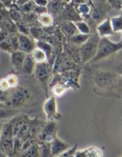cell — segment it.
<instances>
[{
  "label": "cell",
  "mask_w": 122,
  "mask_h": 157,
  "mask_svg": "<svg viewBox=\"0 0 122 157\" xmlns=\"http://www.w3.org/2000/svg\"><path fill=\"white\" fill-rule=\"evenodd\" d=\"M15 157H39V150H38V143H34L33 144H32L27 149L22 150Z\"/></svg>",
  "instance_id": "cell-19"
},
{
  "label": "cell",
  "mask_w": 122,
  "mask_h": 157,
  "mask_svg": "<svg viewBox=\"0 0 122 157\" xmlns=\"http://www.w3.org/2000/svg\"><path fill=\"white\" fill-rule=\"evenodd\" d=\"M58 17H61V19L65 20V21H77L79 20H82V18L75 11V8L71 3H68L65 5L62 12L58 15Z\"/></svg>",
  "instance_id": "cell-11"
},
{
  "label": "cell",
  "mask_w": 122,
  "mask_h": 157,
  "mask_svg": "<svg viewBox=\"0 0 122 157\" xmlns=\"http://www.w3.org/2000/svg\"><path fill=\"white\" fill-rule=\"evenodd\" d=\"M122 42L121 41L118 42L111 41L108 37H102L100 38L98 41V48H97L96 54L93 57L90 62H96L108 58L113 54L117 53L121 50Z\"/></svg>",
  "instance_id": "cell-1"
},
{
  "label": "cell",
  "mask_w": 122,
  "mask_h": 157,
  "mask_svg": "<svg viewBox=\"0 0 122 157\" xmlns=\"http://www.w3.org/2000/svg\"><path fill=\"white\" fill-rule=\"evenodd\" d=\"M97 34L100 38L102 37H109L114 34L113 29H112V25H111L110 18H108L101 21L98 26H97Z\"/></svg>",
  "instance_id": "cell-14"
},
{
  "label": "cell",
  "mask_w": 122,
  "mask_h": 157,
  "mask_svg": "<svg viewBox=\"0 0 122 157\" xmlns=\"http://www.w3.org/2000/svg\"><path fill=\"white\" fill-rule=\"evenodd\" d=\"M0 1H1V2L2 3L3 6H4L6 9H9V8L12 6V3H13V1H12V0H0Z\"/></svg>",
  "instance_id": "cell-44"
},
{
  "label": "cell",
  "mask_w": 122,
  "mask_h": 157,
  "mask_svg": "<svg viewBox=\"0 0 122 157\" xmlns=\"http://www.w3.org/2000/svg\"><path fill=\"white\" fill-rule=\"evenodd\" d=\"M35 47L40 48L45 53L46 56H47L48 58V60L50 58L52 53H53V45H52L51 43L48 42V41H44V40H37V41H35Z\"/></svg>",
  "instance_id": "cell-23"
},
{
  "label": "cell",
  "mask_w": 122,
  "mask_h": 157,
  "mask_svg": "<svg viewBox=\"0 0 122 157\" xmlns=\"http://www.w3.org/2000/svg\"><path fill=\"white\" fill-rule=\"evenodd\" d=\"M55 157H58V156H55Z\"/></svg>",
  "instance_id": "cell-54"
},
{
  "label": "cell",
  "mask_w": 122,
  "mask_h": 157,
  "mask_svg": "<svg viewBox=\"0 0 122 157\" xmlns=\"http://www.w3.org/2000/svg\"><path fill=\"white\" fill-rule=\"evenodd\" d=\"M60 30L61 31L64 35L65 36L66 39L68 40L72 37L73 35H75V34L78 33V30H77V28L75 26L74 21H65L60 26Z\"/></svg>",
  "instance_id": "cell-16"
},
{
  "label": "cell",
  "mask_w": 122,
  "mask_h": 157,
  "mask_svg": "<svg viewBox=\"0 0 122 157\" xmlns=\"http://www.w3.org/2000/svg\"><path fill=\"white\" fill-rule=\"evenodd\" d=\"M43 111L48 121H55L58 119L60 115L58 113V105L55 97L53 95L48 97L43 104Z\"/></svg>",
  "instance_id": "cell-7"
},
{
  "label": "cell",
  "mask_w": 122,
  "mask_h": 157,
  "mask_svg": "<svg viewBox=\"0 0 122 157\" xmlns=\"http://www.w3.org/2000/svg\"><path fill=\"white\" fill-rule=\"evenodd\" d=\"M51 89H52L51 91H52V95L55 98H60L62 95H64L65 92L69 90V88L62 84H55V85L52 86Z\"/></svg>",
  "instance_id": "cell-29"
},
{
  "label": "cell",
  "mask_w": 122,
  "mask_h": 157,
  "mask_svg": "<svg viewBox=\"0 0 122 157\" xmlns=\"http://www.w3.org/2000/svg\"><path fill=\"white\" fill-rule=\"evenodd\" d=\"M6 79L9 84V88H15V87H18V84H19L18 78L14 74L9 75L7 77H6Z\"/></svg>",
  "instance_id": "cell-34"
},
{
  "label": "cell",
  "mask_w": 122,
  "mask_h": 157,
  "mask_svg": "<svg viewBox=\"0 0 122 157\" xmlns=\"http://www.w3.org/2000/svg\"><path fill=\"white\" fill-rule=\"evenodd\" d=\"M0 89L4 90V91H8V90L10 89L6 78H3L0 79Z\"/></svg>",
  "instance_id": "cell-41"
},
{
  "label": "cell",
  "mask_w": 122,
  "mask_h": 157,
  "mask_svg": "<svg viewBox=\"0 0 122 157\" xmlns=\"http://www.w3.org/2000/svg\"><path fill=\"white\" fill-rule=\"evenodd\" d=\"M0 49L4 52H8V53L11 54L13 52V49H12V44H11L10 41H9V38H8L7 39L5 40V41L0 42Z\"/></svg>",
  "instance_id": "cell-37"
},
{
  "label": "cell",
  "mask_w": 122,
  "mask_h": 157,
  "mask_svg": "<svg viewBox=\"0 0 122 157\" xmlns=\"http://www.w3.org/2000/svg\"><path fill=\"white\" fill-rule=\"evenodd\" d=\"M8 12L11 19L15 23L22 20V12L19 6H17L15 3H12V6L8 9Z\"/></svg>",
  "instance_id": "cell-20"
},
{
  "label": "cell",
  "mask_w": 122,
  "mask_h": 157,
  "mask_svg": "<svg viewBox=\"0 0 122 157\" xmlns=\"http://www.w3.org/2000/svg\"><path fill=\"white\" fill-rule=\"evenodd\" d=\"M116 75L111 71H99L95 75L94 81L101 88H108L115 82Z\"/></svg>",
  "instance_id": "cell-8"
},
{
  "label": "cell",
  "mask_w": 122,
  "mask_h": 157,
  "mask_svg": "<svg viewBox=\"0 0 122 157\" xmlns=\"http://www.w3.org/2000/svg\"><path fill=\"white\" fill-rule=\"evenodd\" d=\"M38 22L44 27H50L54 23V18L49 12H45L38 15Z\"/></svg>",
  "instance_id": "cell-26"
},
{
  "label": "cell",
  "mask_w": 122,
  "mask_h": 157,
  "mask_svg": "<svg viewBox=\"0 0 122 157\" xmlns=\"http://www.w3.org/2000/svg\"><path fill=\"white\" fill-rule=\"evenodd\" d=\"M35 64H36V63L33 60L31 54H27L26 55V58H25L24 61L22 63V68L20 71L25 75H30L33 74Z\"/></svg>",
  "instance_id": "cell-17"
},
{
  "label": "cell",
  "mask_w": 122,
  "mask_h": 157,
  "mask_svg": "<svg viewBox=\"0 0 122 157\" xmlns=\"http://www.w3.org/2000/svg\"><path fill=\"white\" fill-rule=\"evenodd\" d=\"M0 29L7 31L9 34L17 33L18 32L16 24H15V21L11 19L9 15L0 21Z\"/></svg>",
  "instance_id": "cell-21"
},
{
  "label": "cell",
  "mask_w": 122,
  "mask_h": 157,
  "mask_svg": "<svg viewBox=\"0 0 122 157\" xmlns=\"http://www.w3.org/2000/svg\"><path fill=\"white\" fill-rule=\"evenodd\" d=\"M32 1H33V0H32Z\"/></svg>",
  "instance_id": "cell-56"
},
{
  "label": "cell",
  "mask_w": 122,
  "mask_h": 157,
  "mask_svg": "<svg viewBox=\"0 0 122 157\" xmlns=\"http://www.w3.org/2000/svg\"><path fill=\"white\" fill-rule=\"evenodd\" d=\"M28 1H29V0H15V3L17 5V6H19V7H20V6H23L25 3L27 2Z\"/></svg>",
  "instance_id": "cell-46"
},
{
  "label": "cell",
  "mask_w": 122,
  "mask_h": 157,
  "mask_svg": "<svg viewBox=\"0 0 122 157\" xmlns=\"http://www.w3.org/2000/svg\"><path fill=\"white\" fill-rule=\"evenodd\" d=\"M12 138H14L13 127H12V120H10L8 122L3 124L2 126L0 140L12 139Z\"/></svg>",
  "instance_id": "cell-22"
},
{
  "label": "cell",
  "mask_w": 122,
  "mask_h": 157,
  "mask_svg": "<svg viewBox=\"0 0 122 157\" xmlns=\"http://www.w3.org/2000/svg\"><path fill=\"white\" fill-rule=\"evenodd\" d=\"M32 58L35 61V62L36 64H39V63H43L48 61V58L46 56L45 53L43 52L42 50H41L38 48L35 47V48L32 50V53H31Z\"/></svg>",
  "instance_id": "cell-24"
},
{
  "label": "cell",
  "mask_w": 122,
  "mask_h": 157,
  "mask_svg": "<svg viewBox=\"0 0 122 157\" xmlns=\"http://www.w3.org/2000/svg\"><path fill=\"white\" fill-rule=\"evenodd\" d=\"M15 24H16L18 33L29 35V27L27 23H26L22 20V21H18V22H16Z\"/></svg>",
  "instance_id": "cell-35"
},
{
  "label": "cell",
  "mask_w": 122,
  "mask_h": 157,
  "mask_svg": "<svg viewBox=\"0 0 122 157\" xmlns=\"http://www.w3.org/2000/svg\"><path fill=\"white\" fill-rule=\"evenodd\" d=\"M12 1H13V3H15V0H12Z\"/></svg>",
  "instance_id": "cell-53"
},
{
  "label": "cell",
  "mask_w": 122,
  "mask_h": 157,
  "mask_svg": "<svg viewBox=\"0 0 122 157\" xmlns=\"http://www.w3.org/2000/svg\"><path fill=\"white\" fill-rule=\"evenodd\" d=\"M58 127L55 121H48V123L43 125L40 130L36 141L38 144L42 143H50L57 136Z\"/></svg>",
  "instance_id": "cell-6"
},
{
  "label": "cell",
  "mask_w": 122,
  "mask_h": 157,
  "mask_svg": "<svg viewBox=\"0 0 122 157\" xmlns=\"http://www.w3.org/2000/svg\"><path fill=\"white\" fill-rule=\"evenodd\" d=\"M9 94L8 91H4V90L0 89V103L7 105L9 102Z\"/></svg>",
  "instance_id": "cell-39"
},
{
  "label": "cell",
  "mask_w": 122,
  "mask_h": 157,
  "mask_svg": "<svg viewBox=\"0 0 122 157\" xmlns=\"http://www.w3.org/2000/svg\"><path fill=\"white\" fill-rule=\"evenodd\" d=\"M45 33V29L37 25H33L29 27V35L33 38L34 40L41 39Z\"/></svg>",
  "instance_id": "cell-28"
},
{
  "label": "cell",
  "mask_w": 122,
  "mask_h": 157,
  "mask_svg": "<svg viewBox=\"0 0 122 157\" xmlns=\"http://www.w3.org/2000/svg\"><path fill=\"white\" fill-rule=\"evenodd\" d=\"M33 12L35 14H36L37 15H39L41 14L45 13V12H47V8L46 6H38V5H35L33 9Z\"/></svg>",
  "instance_id": "cell-40"
},
{
  "label": "cell",
  "mask_w": 122,
  "mask_h": 157,
  "mask_svg": "<svg viewBox=\"0 0 122 157\" xmlns=\"http://www.w3.org/2000/svg\"><path fill=\"white\" fill-rule=\"evenodd\" d=\"M58 75L59 84H64L69 89L72 88L74 90H76L79 88L78 81H79L80 75H81L80 68L62 72V73H58Z\"/></svg>",
  "instance_id": "cell-5"
},
{
  "label": "cell",
  "mask_w": 122,
  "mask_h": 157,
  "mask_svg": "<svg viewBox=\"0 0 122 157\" xmlns=\"http://www.w3.org/2000/svg\"><path fill=\"white\" fill-rule=\"evenodd\" d=\"M74 156L75 157H86L85 153V152H84V150H77L76 151H75Z\"/></svg>",
  "instance_id": "cell-45"
},
{
  "label": "cell",
  "mask_w": 122,
  "mask_h": 157,
  "mask_svg": "<svg viewBox=\"0 0 122 157\" xmlns=\"http://www.w3.org/2000/svg\"><path fill=\"white\" fill-rule=\"evenodd\" d=\"M92 3L94 4H96V3H105L106 0H90Z\"/></svg>",
  "instance_id": "cell-47"
},
{
  "label": "cell",
  "mask_w": 122,
  "mask_h": 157,
  "mask_svg": "<svg viewBox=\"0 0 122 157\" xmlns=\"http://www.w3.org/2000/svg\"><path fill=\"white\" fill-rule=\"evenodd\" d=\"M27 54L21 52V51H15L10 54V61L12 68L15 71H20L22 66L26 55Z\"/></svg>",
  "instance_id": "cell-13"
},
{
  "label": "cell",
  "mask_w": 122,
  "mask_h": 157,
  "mask_svg": "<svg viewBox=\"0 0 122 157\" xmlns=\"http://www.w3.org/2000/svg\"><path fill=\"white\" fill-rule=\"evenodd\" d=\"M2 124L0 123V136H1V130H2Z\"/></svg>",
  "instance_id": "cell-52"
},
{
  "label": "cell",
  "mask_w": 122,
  "mask_h": 157,
  "mask_svg": "<svg viewBox=\"0 0 122 157\" xmlns=\"http://www.w3.org/2000/svg\"><path fill=\"white\" fill-rule=\"evenodd\" d=\"M75 26L77 28V30L79 33L85 34V35H89L91 34V28L87 22L83 20H79V21H74Z\"/></svg>",
  "instance_id": "cell-30"
},
{
  "label": "cell",
  "mask_w": 122,
  "mask_h": 157,
  "mask_svg": "<svg viewBox=\"0 0 122 157\" xmlns=\"http://www.w3.org/2000/svg\"><path fill=\"white\" fill-rule=\"evenodd\" d=\"M35 5V2H34L33 1L29 0V1H28L27 2L25 3L23 6H20L19 8L23 13H29V12H33V9Z\"/></svg>",
  "instance_id": "cell-36"
},
{
  "label": "cell",
  "mask_w": 122,
  "mask_h": 157,
  "mask_svg": "<svg viewBox=\"0 0 122 157\" xmlns=\"http://www.w3.org/2000/svg\"><path fill=\"white\" fill-rule=\"evenodd\" d=\"M0 148L7 157H14V138L0 140Z\"/></svg>",
  "instance_id": "cell-18"
},
{
  "label": "cell",
  "mask_w": 122,
  "mask_h": 157,
  "mask_svg": "<svg viewBox=\"0 0 122 157\" xmlns=\"http://www.w3.org/2000/svg\"><path fill=\"white\" fill-rule=\"evenodd\" d=\"M0 107H6V104L0 103Z\"/></svg>",
  "instance_id": "cell-51"
},
{
  "label": "cell",
  "mask_w": 122,
  "mask_h": 157,
  "mask_svg": "<svg viewBox=\"0 0 122 157\" xmlns=\"http://www.w3.org/2000/svg\"><path fill=\"white\" fill-rule=\"evenodd\" d=\"M38 144L39 157H52L50 150V143H42Z\"/></svg>",
  "instance_id": "cell-32"
},
{
  "label": "cell",
  "mask_w": 122,
  "mask_h": 157,
  "mask_svg": "<svg viewBox=\"0 0 122 157\" xmlns=\"http://www.w3.org/2000/svg\"><path fill=\"white\" fill-rule=\"evenodd\" d=\"M110 21L114 33L121 32L122 31V17L121 15L111 17Z\"/></svg>",
  "instance_id": "cell-27"
},
{
  "label": "cell",
  "mask_w": 122,
  "mask_h": 157,
  "mask_svg": "<svg viewBox=\"0 0 122 157\" xmlns=\"http://www.w3.org/2000/svg\"><path fill=\"white\" fill-rule=\"evenodd\" d=\"M0 157H7L6 156V155L3 153L2 150H1V148H0Z\"/></svg>",
  "instance_id": "cell-48"
},
{
  "label": "cell",
  "mask_w": 122,
  "mask_h": 157,
  "mask_svg": "<svg viewBox=\"0 0 122 157\" xmlns=\"http://www.w3.org/2000/svg\"><path fill=\"white\" fill-rule=\"evenodd\" d=\"M31 94L28 89L23 87H17L15 90L9 94L8 104L13 109L19 108L26 104Z\"/></svg>",
  "instance_id": "cell-4"
},
{
  "label": "cell",
  "mask_w": 122,
  "mask_h": 157,
  "mask_svg": "<svg viewBox=\"0 0 122 157\" xmlns=\"http://www.w3.org/2000/svg\"><path fill=\"white\" fill-rule=\"evenodd\" d=\"M91 34L89 35H85V34H81V33H77L75 34V35H73L72 37H71L68 41L71 44H74V45L76 46H81L83 43L85 42L86 41L88 40V38H89Z\"/></svg>",
  "instance_id": "cell-25"
},
{
  "label": "cell",
  "mask_w": 122,
  "mask_h": 157,
  "mask_svg": "<svg viewBox=\"0 0 122 157\" xmlns=\"http://www.w3.org/2000/svg\"><path fill=\"white\" fill-rule=\"evenodd\" d=\"M74 8L81 18H87L90 17L91 14H92V9H95L94 5L89 2L80 3V4L75 6Z\"/></svg>",
  "instance_id": "cell-15"
},
{
  "label": "cell",
  "mask_w": 122,
  "mask_h": 157,
  "mask_svg": "<svg viewBox=\"0 0 122 157\" xmlns=\"http://www.w3.org/2000/svg\"><path fill=\"white\" fill-rule=\"evenodd\" d=\"M71 147L70 144L60 139L58 136H55L50 142V150L52 157L58 156L69 150Z\"/></svg>",
  "instance_id": "cell-10"
},
{
  "label": "cell",
  "mask_w": 122,
  "mask_h": 157,
  "mask_svg": "<svg viewBox=\"0 0 122 157\" xmlns=\"http://www.w3.org/2000/svg\"><path fill=\"white\" fill-rule=\"evenodd\" d=\"M100 37L97 33L91 34L87 41L79 46V55L81 58V63L90 62L96 54L98 41Z\"/></svg>",
  "instance_id": "cell-2"
},
{
  "label": "cell",
  "mask_w": 122,
  "mask_h": 157,
  "mask_svg": "<svg viewBox=\"0 0 122 157\" xmlns=\"http://www.w3.org/2000/svg\"><path fill=\"white\" fill-rule=\"evenodd\" d=\"M33 2L35 5H38V6H46L49 2V0H33Z\"/></svg>",
  "instance_id": "cell-43"
},
{
  "label": "cell",
  "mask_w": 122,
  "mask_h": 157,
  "mask_svg": "<svg viewBox=\"0 0 122 157\" xmlns=\"http://www.w3.org/2000/svg\"><path fill=\"white\" fill-rule=\"evenodd\" d=\"M9 35H10V34L7 31L4 30L2 29H0V42L7 39L9 37Z\"/></svg>",
  "instance_id": "cell-42"
},
{
  "label": "cell",
  "mask_w": 122,
  "mask_h": 157,
  "mask_svg": "<svg viewBox=\"0 0 122 157\" xmlns=\"http://www.w3.org/2000/svg\"><path fill=\"white\" fill-rule=\"evenodd\" d=\"M49 1H50V0H49Z\"/></svg>",
  "instance_id": "cell-55"
},
{
  "label": "cell",
  "mask_w": 122,
  "mask_h": 157,
  "mask_svg": "<svg viewBox=\"0 0 122 157\" xmlns=\"http://www.w3.org/2000/svg\"><path fill=\"white\" fill-rule=\"evenodd\" d=\"M16 111L13 109H7L6 107H0V119H7L15 116Z\"/></svg>",
  "instance_id": "cell-33"
},
{
  "label": "cell",
  "mask_w": 122,
  "mask_h": 157,
  "mask_svg": "<svg viewBox=\"0 0 122 157\" xmlns=\"http://www.w3.org/2000/svg\"><path fill=\"white\" fill-rule=\"evenodd\" d=\"M66 4L67 3L63 2L62 0H50L46 6L47 12L49 14H51L53 16V18L58 17V15L62 12L63 9Z\"/></svg>",
  "instance_id": "cell-12"
},
{
  "label": "cell",
  "mask_w": 122,
  "mask_h": 157,
  "mask_svg": "<svg viewBox=\"0 0 122 157\" xmlns=\"http://www.w3.org/2000/svg\"><path fill=\"white\" fill-rule=\"evenodd\" d=\"M106 3H108L112 9L116 11H121L122 0H106Z\"/></svg>",
  "instance_id": "cell-38"
},
{
  "label": "cell",
  "mask_w": 122,
  "mask_h": 157,
  "mask_svg": "<svg viewBox=\"0 0 122 157\" xmlns=\"http://www.w3.org/2000/svg\"><path fill=\"white\" fill-rule=\"evenodd\" d=\"M18 50L26 54H31L35 48V41L30 35L18 33Z\"/></svg>",
  "instance_id": "cell-9"
},
{
  "label": "cell",
  "mask_w": 122,
  "mask_h": 157,
  "mask_svg": "<svg viewBox=\"0 0 122 157\" xmlns=\"http://www.w3.org/2000/svg\"><path fill=\"white\" fill-rule=\"evenodd\" d=\"M86 157H103L104 153L100 148L96 147H90L84 149Z\"/></svg>",
  "instance_id": "cell-31"
},
{
  "label": "cell",
  "mask_w": 122,
  "mask_h": 157,
  "mask_svg": "<svg viewBox=\"0 0 122 157\" xmlns=\"http://www.w3.org/2000/svg\"><path fill=\"white\" fill-rule=\"evenodd\" d=\"M62 1H63V2H65L67 3V4H68V3H70L72 1V0H62Z\"/></svg>",
  "instance_id": "cell-50"
},
{
  "label": "cell",
  "mask_w": 122,
  "mask_h": 157,
  "mask_svg": "<svg viewBox=\"0 0 122 157\" xmlns=\"http://www.w3.org/2000/svg\"><path fill=\"white\" fill-rule=\"evenodd\" d=\"M4 8H6V7L3 6V4L1 2V1H0V10H1V9H4Z\"/></svg>",
  "instance_id": "cell-49"
},
{
  "label": "cell",
  "mask_w": 122,
  "mask_h": 157,
  "mask_svg": "<svg viewBox=\"0 0 122 157\" xmlns=\"http://www.w3.org/2000/svg\"><path fill=\"white\" fill-rule=\"evenodd\" d=\"M33 73L35 74V76L37 80L41 83V85L44 87L46 96L48 98L49 97L48 90H49V82L52 79V66L48 61L36 64Z\"/></svg>",
  "instance_id": "cell-3"
}]
</instances>
